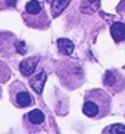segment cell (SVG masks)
<instances>
[{"mask_svg":"<svg viewBox=\"0 0 125 134\" xmlns=\"http://www.w3.org/2000/svg\"><path fill=\"white\" fill-rule=\"evenodd\" d=\"M110 96L103 90H90L84 97L82 112L90 118H103L110 112Z\"/></svg>","mask_w":125,"mask_h":134,"instance_id":"cell-1","label":"cell"},{"mask_svg":"<svg viewBox=\"0 0 125 134\" xmlns=\"http://www.w3.org/2000/svg\"><path fill=\"white\" fill-rule=\"evenodd\" d=\"M24 19L32 28H44L49 24L47 22V16L43 10V6L37 0H31V2L27 3V6H25V13H24Z\"/></svg>","mask_w":125,"mask_h":134,"instance_id":"cell-2","label":"cell"},{"mask_svg":"<svg viewBox=\"0 0 125 134\" xmlns=\"http://www.w3.org/2000/svg\"><path fill=\"white\" fill-rule=\"evenodd\" d=\"M10 100L18 108H27L32 105V97L21 83H15L10 87Z\"/></svg>","mask_w":125,"mask_h":134,"instance_id":"cell-3","label":"cell"},{"mask_svg":"<svg viewBox=\"0 0 125 134\" xmlns=\"http://www.w3.org/2000/svg\"><path fill=\"white\" fill-rule=\"evenodd\" d=\"M103 84L109 91L112 93H118L121 91L125 87V78L122 77V74L116 69H109V71L105 72V77H103Z\"/></svg>","mask_w":125,"mask_h":134,"instance_id":"cell-4","label":"cell"},{"mask_svg":"<svg viewBox=\"0 0 125 134\" xmlns=\"http://www.w3.org/2000/svg\"><path fill=\"white\" fill-rule=\"evenodd\" d=\"M62 71L68 72V77H63L62 83L69 88H75L78 87L82 81V69L79 65H71V63H65L62 66Z\"/></svg>","mask_w":125,"mask_h":134,"instance_id":"cell-5","label":"cell"},{"mask_svg":"<svg viewBox=\"0 0 125 134\" xmlns=\"http://www.w3.org/2000/svg\"><path fill=\"white\" fill-rule=\"evenodd\" d=\"M44 122H46V116L41 110L34 109L31 112H28L24 118V124L28 128V131H37L40 130L41 127H44Z\"/></svg>","mask_w":125,"mask_h":134,"instance_id":"cell-6","label":"cell"},{"mask_svg":"<svg viewBox=\"0 0 125 134\" xmlns=\"http://www.w3.org/2000/svg\"><path fill=\"white\" fill-rule=\"evenodd\" d=\"M38 60L40 58L38 56H31V58H27L21 62L19 68H21V72H22L25 77H30L32 72L37 69V65H38Z\"/></svg>","mask_w":125,"mask_h":134,"instance_id":"cell-7","label":"cell"},{"mask_svg":"<svg viewBox=\"0 0 125 134\" xmlns=\"http://www.w3.org/2000/svg\"><path fill=\"white\" fill-rule=\"evenodd\" d=\"M46 80H47V74H46V71L43 69V71H40L38 74L34 75V77L30 80V84H31V87L34 88V91L41 93L44 84H46Z\"/></svg>","mask_w":125,"mask_h":134,"instance_id":"cell-8","label":"cell"},{"mask_svg":"<svg viewBox=\"0 0 125 134\" xmlns=\"http://www.w3.org/2000/svg\"><path fill=\"white\" fill-rule=\"evenodd\" d=\"M110 34H112V38L115 41H124L125 40V25L122 22H115L112 27H110Z\"/></svg>","mask_w":125,"mask_h":134,"instance_id":"cell-9","label":"cell"},{"mask_svg":"<svg viewBox=\"0 0 125 134\" xmlns=\"http://www.w3.org/2000/svg\"><path fill=\"white\" fill-rule=\"evenodd\" d=\"M100 8V0H81V12L94 13Z\"/></svg>","mask_w":125,"mask_h":134,"instance_id":"cell-10","label":"cell"},{"mask_svg":"<svg viewBox=\"0 0 125 134\" xmlns=\"http://www.w3.org/2000/svg\"><path fill=\"white\" fill-rule=\"evenodd\" d=\"M71 0H52V16H59L66 9Z\"/></svg>","mask_w":125,"mask_h":134,"instance_id":"cell-11","label":"cell"},{"mask_svg":"<svg viewBox=\"0 0 125 134\" xmlns=\"http://www.w3.org/2000/svg\"><path fill=\"white\" fill-rule=\"evenodd\" d=\"M58 46H59V52L63 53V55H72V52H74V44L72 41L68 38H59L58 40Z\"/></svg>","mask_w":125,"mask_h":134,"instance_id":"cell-12","label":"cell"},{"mask_svg":"<svg viewBox=\"0 0 125 134\" xmlns=\"http://www.w3.org/2000/svg\"><path fill=\"white\" fill-rule=\"evenodd\" d=\"M105 134H125V127L121 124H113V125L106 127L103 130Z\"/></svg>","mask_w":125,"mask_h":134,"instance_id":"cell-13","label":"cell"},{"mask_svg":"<svg viewBox=\"0 0 125 134\" xmlns=\"http://www.w3.org/2000/svg\"><path fill=\"white\" fill-rule=\"evenodd\" d=\"M9 77H10V69H9V66L4 62L0 60V83L8 81Z\"/></svg>","mask_w":125,"mask_h":134,"instance_id":"cell-14","label":"cell"},{"mask_svg":"<svg viewBox=\"0 0 125 134\" xmlns=\"http://www.w3.org/2000/svg\"><path fill=\"white\" fill-rule=\"evenodd\" d=\"M25 52H27V49H25V44L24 43H18V53H21V55H24V53H25Z\"/></svg>","mask_w":125,"mask_h":134,"instance_id":"cell-15","label":"cell"},{"mask_svg":"<svg viewBox=\"0 0 125 134\" xmlns=\"http://www.w3.org/2000/svg\"><path fill=\"white\" fill-rule=\"evenodd\" d=\"M8 3H9V4H15L16 0H8Z\"/></svg>","mask_w":125,"mask_h":134,"instance_id":"cell-16","label":"cell"},{"mask_svg":"<svg viewBox=\"0 0 125 134\" xmlns=\"http://www.w3.org/2000/svg\"><path fill=\"white\" fill-rule=\"evenodd\" d=\"M0 96H2V88H0Z\"/></svg>","mask_w":125,"mask_h":134,"instance_id":"cell-17","label":"cell"}]
</instances>
